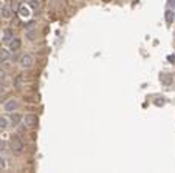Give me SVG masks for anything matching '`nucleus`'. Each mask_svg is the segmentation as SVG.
<instances>
[{
	"label": "nucleus",
	"mask_w": 175,
	"mask_h": 173,
	"mask_svg": "<svg viewBox=\"0 0 175 173\" xmlns=\"http://www.w3.org/2000/svg\"><path fill=\"white\" fill-rule=\"evenodd\" d=\"M22 121H25V124L28 125V127H34V125H37V122H39V117H37V114H25V117L22 119Z\"/></svg>",
	"instance_id": "7ed1b4c3"
},
{
	"label": "nucleus",
	"mask_w": 175,
	"mask_h": 173,
	"mask_svg": "<svg viewBox=\"0 0 175 173\" xmlns=\"http://www.w3.org/2000/svg\"><path fill=\"white\" fill-rule=\"evenodd\" d=\"M11 59V54L8 50H0V62H8Z\"/></svg>",
	"instance_id": "0eeeda50"
},
{
	"label": "nucleus",
	"mask_w": 175,
	"mask_h": 173,
	"mask_svg": "<svg viewBox=\"0 0 175 173\" xmlns=\"http://www.w3.org/2000/svg\"><path fill=\"white\" fill-rule=\"evenodd\" d=\"M155 104H157V105H163V104H164V101H157Z\"/></svg>",
	"instance_id": "412c9836"
},
{
	"label": "nucleus",
	"mask_w": 175,
	"mask_h": 173,
	"mask_svg": "<svg viewBox=\"0 0 175 173\" xmlns=\"http://www.w3.org/2000/svg\"><path fill=\"white\" fill-rule=\"evenodd\" d=\"M5 79H6V73L3 70H0V82H3Z\"/></svg>",
	"instance_id": "dca6fc26"
},
{
	"label": "nucleus",
	"mask_w": 175,
	"mask_h": 173,
	"mask_svg": "<svg viewBox=\"0 0 175 173\" xmlns=\"http://www.w3.org/2000/svg\"><path fill=\"white\" fill-rule=\"evenodd\" d=\"M5 147H6V144L3 142V141H0V151H3V150H5Z\"/></svg>",
	"instance_id": "a211bd4d"
},
{
	"label": "nucleus",
	"mask_w": 175,
	"mask_h": 173,
	"mask_svg": "<svg viewBox=\"0 0 175 173\" xmlns=\"http://www.w3.org/2000/svg\"><path fill=\"white\" fill-rule=\"evenodd\" d=\"M19 14H20L22 17H28V16H30V9H28V6L20 5V6H19Z\"/></svg>",
	"instance_id": "6e6552de"
},
{
	"label": "nucleus",
	"mask_w": 175,
	"mask_h": 173,
	"mask_svg": "<svg viewBox=\"0 0 175 173\" xmlns=\"http://www.w3.org/2000/svg\"><path fill=\"white\" fill-rule=\"evenodd\" d=\"M22 119H23V116L19 114V113H13L11 111V116H9V124H13V127L19 125L22 122Z\"/></svg>",
	"instance_id": "20e7f679"
},
{
	"label": "nucleus",
	"mask_w": 175,
	"mask_h": 173,
	"mask_svg": "<svg viewBox=\"0 0 175 173\" xmlns=\"http://www.w3.org/2000/svg\"><path fill=\"white\" fill-rule=\"evenodd\" d=\"M17 107H19V102H17L16 99H9V101L5 104V107H3V108H5L6 111H9V113H11L13 110H16Z\"/></svg>",
	"instance_id": "423d86ee"
},
{
	"label": "nucleus",
	"mask_w": 175,
	"mask_h": 173,
	"mask_svg": "<svg viewBox=\"0 0 175 173\" xmlns=\"http://www.w3.org/2000/svg\"><path fill=\"white\" fill-rule=\"evenodd\" d=\"M169 5H170V6L175 9V0H169Z\"/></svg>",
	"instance_id": "6ab92c4d"
},
{
	"label": "nucleus",
	"mask_w": 175,
	"mask_h": 173,
	"mask_svg": "<svg viewBox=\"0 0 175 173\" xmlns=\"http://www.w3.org/2000/svg\"><path fill=\"white\" fill-rule=\"evenodd\" d=\"M27 39L28 40H36V31H28L27 32Z\"/></svg>",
	"instance_id": "9b49d317"
},
{
	"label": "nucleus",
	"mask_w": 175,
	"mask_h": 173,
	"mask_svg": "<svg viewBox=\"0 0 175 173\" xmlns=\"http://www.w3.org/2000/svg\"><path fill=\"white\" fill-rule=\"evenodd\" d=\"M22 48V40L20 39H13L9 42V51H13V53H16V51H19Z\"/></svg>",
	"instance_id": "39448f33"
},
{
	"label": "nucleus",
	"mask_w": 175,
	"mask_h": 173,
	"mask_svg": "<svg viewBox=\"0 0 175 173\" xmlns=\"http://www.w3.org/2000/svg\"><path fill=\"white\" fill-rule=\"evenodd\" d=\"M172 19H173V16H172V11H166V20L170 23V22H172Z\"/></svg>",
	"instance_id": "2eb2a0df"
},
{
	"label": "nucleus",
	"mask_w": 175,
	"mask_h": 173,
	"mask_svg": "<svg viewBox=\"0 0 175 173\" xmlns=\"http://www.w3.org/2000/svg\"><path fill=\"white\" fill-rule=\"evenodd\" d=\"M2 16H3V17H6V19H8V17H11V11H9V8H8V6H5V8L2 9Z\"/></svg>",
	"instance_id": "f8f14e48"
},
{
	"label": "nucleus",
	"mask_w": 175,
	"mask_h": 173,
	"mask_svg": "<svg viewBox=\"0 0 175 173\" xmlns=\"http://www.w3.org/2000/svg\"><path fill=\"white\" fill-rule=\"evenodd\" d=\"M169 60L170 62H175V56H169Z\"/></svg>",
	"instance_id": "4be33fe9"
},
{
	"label": "nucleus",
	"mask_w": 175,
	"mask_h": 173,
	"mask_svg": "<svg viewBox=\"0 0 175 173\" xmlns=\"http://www.w3.org/2000/svg\"><path fill=\"white\" fill-rule=\"evenodd\" d=\"M20 65H22V68H23V70H30L33 65H34V59H33L31 54H25V56H22Z\"/></svg>",
	"instance_id": "f03ea898"
},
{
	"label": "nucleus",
	"mask_w": 175,
	"mask_h": 173,
	"mask_svg": "<svg viewBox=\"0 0 175 173\" xmlns=\"http://www.w3.org/2000/svg\"><path fill=\"white\" fill-rule=\"evenodd\" d=\"M5 165H6V164H5V159H3V158H0V170H3Z\"/></svg>",
	"instance_id": "f3484780"
},
{
	"label": "nucleus",
	"mask_w": 175,
	"mask_h": 173,
	"mask_svg": "<svg viewBox=\"0 0 175 173\" xmlns=\"http://www.w3.org/2000/svg\"><path fill=\"white\" fill-rule=\"evenodd\" d=\"M8 124H9V121H8V119L6 117H3V116H0V128H6L8 127Z\"/></svg>",
	"instance_id": "9d476101"
},
{
	"label": "nucleus",
	"mask_w": 175,
	"mask_h": 173,
	"mask_svg": "<svg viewBox=\"0 0 175 173\" xmlns=\"http://www.w3.org/2000/svg\"><path fill=\"white\" fill-rule=\"evenodd\" d=\"M22 80H23V76H19V77L16 79V86H17V88L22 86Z\"/></svg>",
	"instance_id": "4468645a"
},
{
	"label": "nucleus",
	"mask_w": 175,
	"mask_h": 173,
	"mask_svg": "<svg viewBox=\"0 0 175 173\" xmlns=\"http://www.w3.org/2000/svg\"><path fill=\"white\" fill-rule=\"evenodd\" d=\"M2 93H3V83L0 82V94H2Z\"/></svg>",
	"instance_id": "aec40b11"
},
{
	"label": "nucleus",
	"mask_w": 175,
	"mask_h": 173,
	"mask_svg": "<svg viewBox=\"0 0 175 173\" xmlns=\"http://www.w3.org/2000/svg\"><path fill=\"white\" fill-rule=\"evenodd\" d=\"M13 39H14V37H13V31H11V29H6V31H5V37H3V40H5V42H11Z\"/></svg>",
	"instance_id": "1a4fd4ad"
},
{
	"label": "nucleus",
	"mask_w": 175,
	"mask_h": 173,
	"mask_svg": "<svg viewBox=\"0 0 175 173\" xmlns=\"http://www.w3.org/2000/svg\"><path fill=\"white\" fill-rule=\"evenodd\" d=\"M23 147H25L23 141H22L17 135H13V136L9 138V148H11V151H13V153L20 155L22 151H23Z\"/></svg>",
	"instance_id": "f257e3e1"
},
{
	"label": "nucleus",
	"mask_w": 175,
	"mask_h": 173,
	"mask_svg": "<svg viewBox=\"0 0 175 173\" xmlns=\"http://www.w3.org/2000/svg\"><path fill=\"white\" fill-rule=\"evenodd\" d=\"M30 6L31 8H39L40 6V2H39V0H30Z\"/></svg>",
	"instance_id": "ddd939ff"
}]
</instances>
